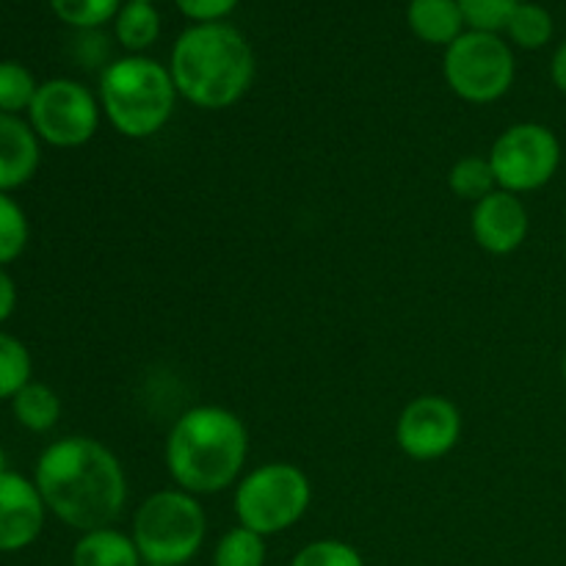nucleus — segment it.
Wrapping results in <instances>:
<instances>
[{"label":"nucleus","mask_w":566,"mask_h":566,"mask_svg":"<svg viewBox=\"0 0 566 566\" xmlns=\"http://www.w3.org/2000/svg\"><path fill=\"white\" fill-rule=\"evenodd\" d=\"M213 566H265V536L243 525L227 531L216 545Z\"/></svg>","instance_id":"obj_24"},{"label":"nucleus","mask_w":566,"mask_h":566,"mask_svg":"<svg viewBox=\"0 0 566 566\" xmlns=\"http://www.w3.org/2000/svg\"><path fill=\"white\" fill-rule=\"evenodd\" d=\"M553 33H556V22H553L551 11L542 3H525V0L514 9L512 20L506 25V36L523 50L547 48Z\"/></svg>","instance_id":"obj_19"},{"label":"nucleus","mask_w":566,"mask_h":566,"mask_svg":"<svg viewBox=\"0 0 566 566\" xmlns=\"http://www.w3.org/2000/svg\"><path fill=\"white\" fill-rule=\"evenodd\" d=\"M99 97L72 77H53L39 83L28 108V125L39 142L59 149H75L92 142L99 130Z\"/></svg>","instance_id":"obj_9"},{"label":"nucleus","mask_w":566,"mask_h":566,"mask_svg":"<svg viewBox=\"0 0 566 566\" xmlns=\"http://www.w3.org/2000/svg\"><path fill=\"white\" fill-rule=\"evenodd\" d=\"M42 160L39 136L25 119L0 114V193H9L33 180Z\"/></svg>","instance_id":"obj_13"},{"label":"nucleus","mask_w":566,"mask_h":566,"mask_svg":"<svg viewBox=\"0 0 566 566\" xmlns=\"http://www.w3.org/2000/svg\"><path fill=\"white\" fill-rule=\"evenodd\" d=\"M11 412L22 429L33 431V434H44V431L55 429L61 418V398L53 387L42 385V381H28L14 398H11Z\"/></svg>","instance_id":"obj_17"},{"label":"nucleus","mask_w":566,"mask_h":566,"mask_svg":"<svg viewBox=\"0 0 566 566\" xmlns=\"http://www.w3.org/2000/svg\"><path fill=\"white\" fill-rule=\"evenodd\" d=\"M48 517L42 492L22 473L0 475V553H20L39 539Z\"/></svg>","instance_id":"obj_11"},{"label":"nucleus","mask_w":566,"mask_h":566,"mask_svg":"<svg viewBox=\"0 0 566 566\" xmlns=\"http://www.w3.org/2000/svg\"><path fill=\"white\" fill-rule=\"evenodd\" d=\"M142 566H158V564H142Z\"/></svg>","instance_id":"obj_32"},{"label":"nucleus","mask_w":566,"mask_h":566,"mask_svg":"<svg viewBox=\"0 0 566 566\" xmlns=\"http://www.w3.org/2000/svg\"><path fill=\"white\" fill-rule=\"evenodd\" d=\"M48 512L70 528H111L127 503L125 468L108 446L94 437H64L48 446L33 470Z\"/></svg>","instance_id":"obj_1"},{"label":"nucleus","mask_w":566,"mask_h":566,"mask_svg":"<svg viewBox=\"0 0 566 566\" xmlns=\"http://www.w3.org/2000/svg\"><path fill=\"white\" fill-rule=\"evenodd\" d=\"M470 230H473V241L479 243L484 252L503 258V254L517 252L525 243L531 230L528 208L523 199L512 191H492L481 202L473 205V216H470Z\"/></svg>","instance_id":"obj_12"},{"label":"nucleus","mask_w":566,"mask_h":566,"mask_svg":"<svg viewBox=\"0 0 566 566\" xmlns=\"http://www.w3.org/2000/svg\"><path fill=\"white\" fill-rule=\"evenodd\" d=\"M97 97L119 136L144 142L169 125L180 94L169 66L149 55H125L103 70Z\"/></svg>","instance_id":"obj_4"},{"label":"nucleus","mask_w":566,"mask_h":566,"mask_svg":"<svg viewBox=\"0 0 566 566\" xmlns=\"http://www.w3.org/2000/svg\"><path fill=\"white\" fill-rule=\"evenodd\" d=\"M462 440V412L442 396H418L396 420V442L415 462L448 457Z\"/></svg>","instance_id":"obj_10"},{"label":"nucleus","mask_w":566,"mask_h":566,"mask_svg":"<svg viewBox=\"0 0 566 566\" xmlns=\"http://www.w3.org/2000/svg\"><path fill=\"white\" fill-rule=\"evenodd\" d=\"M39 83L33 72L20 61H0V114L20 116L31 108Z\"/></svg>","instance_id":"obj_21"},{"label":"nucleus","mask_w":566,"mask_h":566,"mask_svg":"<svg viewBox=\"0 0 566 566\" xmlns=\"http://www.w3.org/2000/svg\"><path fill=\"white\" fill-rule=\"evenodd\" d=\"M33 374L31 352L9 332H0V401H11Z\"/></svg>","instance_id":"obj_20"},{"label":"nucleus","mask_w":566,"mask_h":566,"mask_svg":"<svg viewBox=\"0 0 566 566\" xmlns=\"http://www.w3.org/2000/svg\"><path fill=\"white\" fill-rule=\"evenodd\" d=\"M164 457L177 490L197 497L216 495L241 479L249 457V431L232 409L202 403L175 420Z\"/></svg>","instance_id":"obj_2"},{"label":"nucleus","mask_w":566,"mask_h":566,"mask_svg":"<svg viewBox=\"0 0 566 566\" xmlns=\"http://www.w3.org/2000/svg\"><path fill=\"white\" fill-rule=\"evenodd\" d=\"M291 566H365L357 547L340 539H318L304 545Z\"/></svg>","instance_id":"obj_26"},{"label":"nucleus","mask_w":566,"mask_h":566,"mask_svg":"<svg viewBox=\"0 0 566 566\" xmlns=\"http://www.w3.org/2000/svg\"><path fill=\"white\" fill-rule=\"evenodd\" d=\"M562 376H564V381H566V354H564V359H562Z\"/></svg>","instance_id":"obj_31"},{"label":"nucleus","mask_w":566,"mask_h":566,"mask_svg":"<svg viewBox=\"0 0 566 566\" xmlns=\"http://www.w3.org/2000/svg\"><path fill=\"white\" fill-rule=\"evenodd\" d=\"M407 25L420 42L437 44V48H448L464 33L457 0H409Z\"/></svg>","instance_id":"obj_14"},{"label":"nucleus","mask_w":566,"mask_h":566,"mask_svg":"<svg viewBox=\"0 0 566 566\" xmlns=\"http://www.w3.org/2000/svg\"><path fill=\"white\" fill-rule=\"evenodd\" d=\"M17 307V285L14 280L9 276V271L0 269V324L11 318Z\"/></svg>","instance_id":"obj_28"},{"label":"nucleus","mask_w":566,"mask_h":566,"mask_svg":"<svg viewBox=\"0 0 566 566\" xmlns=\"http://www.w3.org/2000/svg\"><path fill=\"white\" fill-rule=\"evenodd\" d=\"M448 188H451L453 197L473 205L490 197L492 191H497V180L490 158H481V155H464V158H459L451 166V171H448Z\"/></svg>","instance_id":"obj_18"},{"label":"nucleus","mask_w":566,"mask_h":566,"mask_svg":"<svg viewBox=\"0 0 566 566\" xmlns=\"http://www.w3.org/2000/svg\"><path fill=\"white\" fill-rule=\"evenodd\" d=\"M208 517L186 490L153 492L133 514V542L144 564L186 566L202 547Z\"/></svg>","instance_id":"obj_5"},{"label":"nucleus","mask_w":566,"mask_h":566,"mask_svg":"<svg viewBox=\"0 0 566 566\" xmlns=\"http://www.w3.org/2000/svg\"><path fill=\"white\" fill-rule=\"evenodd\" d=\"M313 484L307 473L291 462H269L243 475L235 484V517L243 528L274 536L293 528L307 514Z\"/></svg>","instance_id":"obj_6"},{"label":"nucleus","mask_w":566,"mask_h":566,"mask_svg":"<svg viewBox=\"0 0 566 566\" xmlns=\"http://www.w3.org/2000/svg\"><path fill=\"white\" fill-rule=\"evenodd\" d=\"M116 42L130 55H144V50L153 48L160 36V14L155 3L144 0H127L122 3L119 14L114 17Z\"/></svg>","instance_id":"obj_16"},{"label":"nucleus","mask_w":566,"mask_h":566,"mask_svg":"<svg viewBox=\"0 0 566 566\" xmlns=\"http://www.w3.org/2000/svg\"><path fill=\"white\" fill-rule=\"evenodd\" d=\"M31 241V224L25 210L9 193H0V269L22 258Z\"/></svg>","instance_id":"obj_22"},{"label":"nucleus","mask_w":566,"mask_h":566,"mask_svg":"<svg viewBox=\"0 0 566 566\" xmlns=\"http://www.w3.org/2000/svg\"><path fill=\"white\" fill-rule=\"evenodd\" d=\"M177 94L202 111L232 108L252 88L258 61L249 39L230 22L191 25L169 59Z\"/></svg>","instance_id":"obj_3"},{"label":"nucleus","mask_w":566,"mask_h":566,"mask_svg":"<svg viewBox=\"0 0 566 566\" xmlns=\"http://www.w3.org/2000/svg\"><path fill=\"white\" fill-rule=\"evenodd\" d=\"M144 3H155V0H144Z\"/></svg>","instance_id":"obj_33"},{"label":"nucleus","mask_w":566,"mask_h":566,"mask_svg":"<svg viewBox=\"0 0 566 566\" xmlns=\"http://www.w3.org/2000/svg\"><path fill=\"white\" fill-rule=\"evenodd\" d=\"M175 3L193 25H208V22H224L241 0H175Z\"/></svg>","instance_id":"obj_27"},{"label":"nucleus","mask_w":566,"mask_h":566,"mask_svg":"<svg viewBox=\"0 0 566 566\" xmlns=\"http://www.w3.org/2000/svg\"><path fill=\"white\" fill-rule=\"evenodd\" d=\"M133 536L116 528H97L81 534L72 547V566H142Z\"/></svg>","instance_id":"obj_15"},{"label":"nucleus","mask_w":566,"mask_h":566,"mask_svg":"<svg viewBox=\"0 0 566 566\" xmlns=\"http://www.w3.org/2000/svg\"><path fill=\"white\" fill-rule=\"evenodd\" d=\"M459 11L468 31L481 33H501L506 31L509 20H512L514 9L523 0H457Z\"/></svg>","instance_id":"obj_25"},{"label":"nucleus","mask_w":566,"mask_h":566,"mask_svg":"<svg viewBox=\"0 0 566 566\" xmlns=\"http://www.w3.org/2000/svg\"><path fill=\"white\" fill-rule=\"evenodd\" d=\"M6 462H9V459H6V451H3V446H0V475H3V473H9V468H6Z\"/></svg>","instance_id":"obj_30"},{"label":"nucleus","mask_w":566,"mask_h":566,"mask_svg":"<svg viewBox=\"0 0 566 566\" xmlns=\"http://www.w3.org/2000/svg\"><path fill=\"white\" fill-rule=\"evenodd\" d=\"M446 83L459 99L473 105L497 103L506 97L517 75V61L501 33L464 31L446 48L442 59Z\"/></svg>","instance_id":"obj_7"},{"label":"nucleus","mask_w":566,"mask_h":566,"mask_svg":"<svg viewBox=\"0 0 566 566\" xmlns=\"http://www.w3.org/2000/svg\"><path fill=\"white\" fill-rule=\"evenodd\" d=\"M551 81L558 92L566 94V42H562L556 48L551 59Z\"/></svg>","instance_id":"obj_29"},{"label":"nucleus","mask_w":566,"mask_h":566,"mask_svg":"<svg viewBox=\"0 0 566 566\" xmlns=\"http://www.w3.org/2000/svg\"><path fill=\"white\" fill-rule=\"evenodd\" d=\"M50 9L64 25L77 31H97L119 14L122 0H50Z\"/></svg>","instance_id":"obj_23"},{"label":"nucleus","mask_w":566,"mask_h":566,"mask_svg":"<svg viewBox=\"0 0 566 566\" xmlns=\"http://www.w3.org/2000/svg\"><path fill=\"white\" fill-rule=\"evenodd\" d=\"M490 164L497 188L512 193H531L545 188L562 166V142L542 122H517L495 138Z\"/></svg>","instance_id":"obj_8"}]
</instances>
